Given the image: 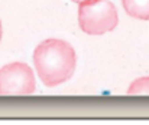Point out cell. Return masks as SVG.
<instances>
[{
    "mask_svg": "<svg viewBox=\"0 0 149 125\" xmlns=\"http://www.w3.org/2000/svg\"><path fill=\"white\" fill-rule=\"evenodd\" d=\"M33 63L42 83L48 88L67 82L77 65L74 47L61 39H47L33 52Z\"/></svg>",
    "mask_w": 149,
    "mask_h": 125,
    "instance_id": "cell-1",
    "label": "cell"
},
{
    "mask_svg": "<svg viewBox=\"0 0 149 125\" xmlns=\"http://www.w3.org/2000/svg\"><path fill=\"white\" fill-rule=\"evenodd\" d=\"M36 89L32 68L23 62H13L0 69V96L32 95Z\"/></svg>",
    "mask_w": 149,
    "mask_h": 125,
    "instance_id": "cell-3",
    "label": "cell"
},
{
    "mask_svg": "<svg viewBox=\"0 0 149 125\" xmlns=\"http://www.w3.org/2000/svg\"><path fill=\"white\" fill-rule=\"evenodd\" d=\"M127 95L135 96V95H149V76L139 78L129 85L127 88Z\"/></svg>",
    "mask_w": 149,
    "mask_h": 125,
    "instance_id": "cell-5",
    "label": "cell"
},
{
    "mask_svg": "<svg viewBox=\"0 0 149 125\" xmlns=\"http://www.w3.org/2000/svg\"><path fill=\"white\" fill-rule=\"evenodd\" d=\"M119 23V14L110 0H86L78 7V25L87 35H103Z\"/></svg>",
    "mask_w": 149,
    "mask_h": 125,
    "instance_id": "cell-2",
    "label": "cell"
},
{
    "mask_svg": "<svg viewBox=\"0 0 149 125\" xmlns=\"http://www.w3.org/2000/svg\"><path fill=\"white\" fill-rule=\"evenodd\" d=\"M125 12L138 20H149V0H122Z\"/></svg>",
    "mask_w": 149,
    "mask_h": 125,
    "instance_id": "cell-4",
    "label": "cell"
},
{
    "mask_svg": "<svg viewBox=\"0 0 149 125\" xmlns=\"http://www.w3.org/2000/svg\"><path fill=\"white\" fill-rule=\"evenodd\" d=\"M72 1H74V3H78V4H80V3H83V1H86V0H72Z\"/></svg>",
    "mask_w": 149,
    "mask_h": 125,
    "instance_id": "cell-6",
    "label": "cell"
},
{
    "mask_svg": "<svg viewBox=\"0 0 149 125\" xmlns=\"http://www.w3.org/2000/svg\"><path fill=\"white\" fill-rule=\"evenodd\" d=\"M1 35H3V30H1V22H0V41H1Z\"/></svg>",
    "mask_w": 149,
    "mask_h": 125,
    "instance_id": "cell-7",
    "label": "cell"
}]
</instances>
